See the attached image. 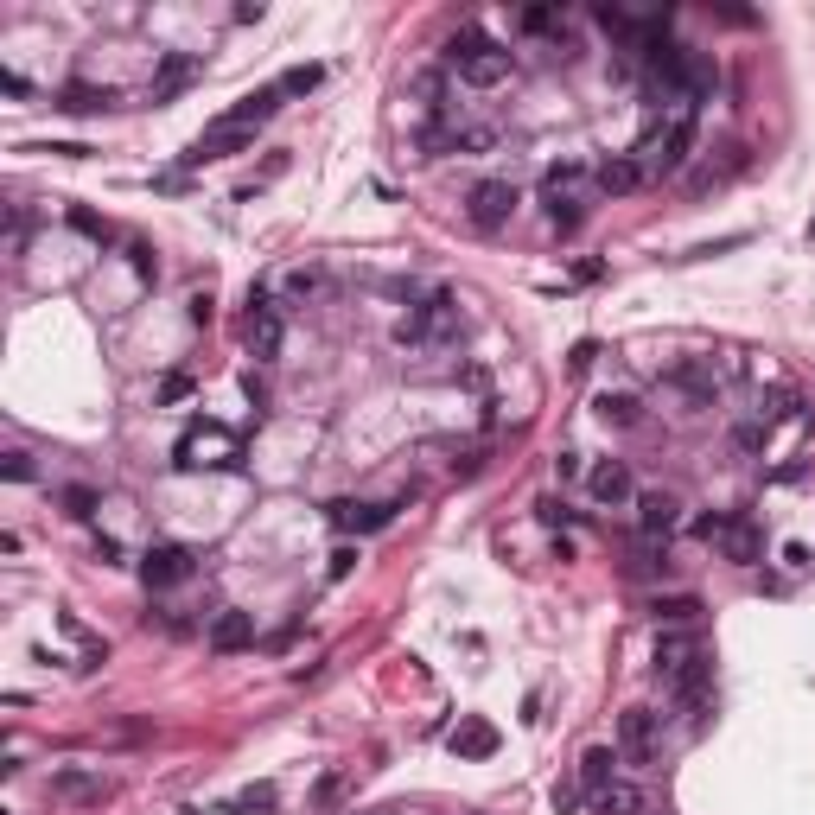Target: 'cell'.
<instances>
[{
  "instance_id": "6da1fadb",
  "label": "cell",
  "mask_w": 815,
  "mask_h": 815,
  "mask_svg": "<svg viewBox=\"0 0 815 815\" xmlns=\"http://www.w3.org/2000/svg\"><path fill=\"white\" fill-rule=\"evenodd\" d=\"M172 472H242V440L223 421H192L172 446Z\"/></svg>"
},
{
  "instance_id": "7a4b0ae2",
  "label": "cell",
  "mask_w": 815,
  "mask_h": 815,
  "mask_svg": "<svg viewBox=\"0 0 815 815\" xmlns=\"http://www.w3.org/2000/svg\"><path fill=\"white\" fill-rule=\"evenodd\" d=\"M446 64L459 71V83H472V90H497V83L510 77V51L497 39H484L478 26L453 32V45H446Z\"/></svg>"
},
{
  "instance_id": "3957f363",
  "label": "cell",
  "mask_w": 815,
  "mask_h": 815,
  "mask_svg": "<svg viewBox=\"0 0 815 815\" xmlns=\"http://www.w3.org/2000/svg\"><path fill=\"white\" fill-rule=\"evenodd\" d=\"M459 338V306L446 287H433L421 306H408V319L395 325V344L402 351H421V344H453Z\"/></svg>"
},
{
  "instance_id": "277c9868",
  "label": "cell",
  "mask_w": 815,
  "mask_h": 815,
  "mask_svg": "<svg viewBox=\"0 0 815 815\" xmlns=\"http://www.w3.org/2000/svg\"><path fill=\"white\" fill-rule=\"evenodd\" d=\"M688 147H695V115H675L663 134H650V141L637 147V160H644V172H682Z\"/></svg>"
},
{
  "instance_id": "5b68a950",
  "label": "cell",
  "mask_w": 815,
  "mask_h": 815,
  "mask_svg": "<svg viewBox=\"0 0 815 815\" xmlns=\"http://www.w3.org/2000/svg\"><path fill=\"white\" fill-rule=\"evenodd\" d=\"M242 338H249V351L262 357V363L281 357V312H274L268 287H249V319H242Z\"/></svg>"
},
{
  "instance_id": "8992f818",
  "label": "cell",
  "mask_w": 815,
  "mask_h": 815,
  "mask_svg": "<svg viewBox=\"0 0 815 815\" xmlns=\"http://www.w3.org/2000/svg\"><path fill=\"white\" fill-rule=\"evenodd\" d=\"M255 147V128H236V121H211L192 147H185V166H211V160H230V153H249Z\"/></svg>"
},
{
  "instance_id": "52a82bcc",
  "label": "cell",
  "mask_w": 815,
  "mask_h": 815,
  "mask_svg": "<svg viewBox=\"0 0 815 815\" xmlns=\"http://www.w3.org/2000/svg\"><path fill=\"white\" fill-rule=\"evenodd\" d=\"M510 211H516V185L510 179H484V185H472V198H465V217H472L478 230H504Z\"/></svg>"
},
{
  "instance_id": "ba28073f",
  "label": "cell",
  "mask_w": 815,
  "mask_h": 815,
  "mask_svg": "<svg viewBox=\"0 0 815 815\" xmlns=\"http://www.w3.org/2000/svg\"><path fill=\"white\" fill-rule=\"evenodd\" d=\"M141 580L160 593V586H179V580H192V554H185L179 542H153L141 554Z\"/></svg>"
},
{
  "instance_id": "9c48e42d",
  "label": "cell",
  "mask_w": 815,
  "mask_h": 815,
  "mask_svg": "<svg viewBox=\"0 0 815 815\" xmlns=\"http://www.w3.org/2000/svg\"><path fill=\"white\" fill-rule=\"evenodd\" d=\"M395 510L402 504H357V497H338L325 516H332V529H344V535H376V529L395 523Z\"/></svg>"
},
{
  "instance_id": "30bf717a",
  "label": "cell",
  "mask_w": 815,
  "mask_h": 815,
  "mask_svg": "<svg viewBox=\"0 0 815 815\" xmlns=\"http://www.w3.org/2000/svg\"><path fill=\"white\" fill-rule=\"evenodd\" d=\"M656 720H663V714H650V707H624V714H618V752L637 758V765L656 758Z\"/></svg>"
},
{
  "instance_id": "8fae6325",
  "label": "cell",
  "mask_w": 815,
  "mask_h": 815,
  "mask_svg": "<svg viewBox=\"0 0 815 815\" xmlns=\"http://www.w3.org/2000/svg\"><path fill=\"white\" fill-rule=\"evenodd\" d=\"M644 179H650V172H644V160H637V153H612V160L593 172V185H599L605 198H631Z\"/></svg>"
},
{
  "instance_id": "7c38bea8",
  "label": "cell",
  "mask_w": 815,
  "mask_h": 815,
  "mask_svg": "<svg viewBox=\"0 0 815 815\" xmlns=\"http://www.w3.org/2000/svg\"><path fill=\"white\" fill-rule=\"evenodd\" d=\"M675 523H682V504H675L669 491H644V497H637V529H644L650 542H656V535L669 542V535H675Z\"/></svg>"
},
{
  "instance_id": "4fadbf2b",
  "label": "cell",
  "mask_w": 815,
  "mask_h": 815,
  "mask_svg": "<svg viewBox=\"0 0 815 815\" xmlns=\"http://www.w3.org/2000/svg\"><path fill=\"white\" fill-rule=\"evenodd\" d=\"M586 484H593V504H605V510H612V504H631V497H637L631 465H624V459H605V465H593V478H586Z\"/></svg>"
},
{
  "instance_id": "5bb4252c",
  "label": "cell",
  "mask_w": 815,
  "mask_h": 815,
  "mask_svg": "<svg viewBox=\"0 0 815 815\" xmlns=\"http://www.w3.org/2000/svg\"><path fill=\"white\" fill-rule=\"evenodd\" d=\"M720 548H726V561H733V567H752L758 561V554H765V535H758V523H752V516H733V523H726V535H720Z\"/></svg>"
},
{
  "instance_id": "9a60e30c",
  "label": "cell",
  "mask_w": 815,
  "mask_h": 815,
  "mask_svg": "<svg viewBox=\"0 0 815 815\" xmlns=\"http://www.w3.org/2000/svg\"><path fill=\"white\" fill-rule=\"evenodd\" d=\"M618 745H586V752H580V790L586 796H599L605 784H618Z\"/></svg>"
},
{
  "instance_id": "2e32d148",
  "label": "cell",
  "mask_w": 815,
  "mask_h": 815,
  "mask_svg": "<svg viewBox=\"0 0 815 815\" xmlns=\"http://www.w3.org/2000/svg\"><path fill=\"white\" fill-rule=\"evenodd\" d=\"M255 644V618L249 612H217L211 624V656H236V650H249Z\"/></svg>"
},
{
  "instance_id": "e0dca14e",
  "label": "cell",
  "mask_w": 815,
  "mask_h": 815,
  "mask_svg": "<svg viewBox=\"0 0 815 815\" xmlns=\"http://www.w3.org/2000/svg\"><path fill=\"white\" fill-rule=\"evenodd\" d=\"M446 745H453L459 758H491V752H497V726H491V720H478V714H465V720L453 726V739H446Z\"/></svg>"
},
{
  "instance_id": "ac0fdd59",
  "label": "cell",
  "mask_w": 815,
  "mask_h": 815,
  "mask_svg": "<svg viewBox=\"0 0 815 815\" xmlns=\"http://www.w3.org/2000/svg\"><path fill=\"white\" fill-rule=\"evenodd\" d=\"M115 90H109V83H102V90H96V83H71V90H58V109L64 115H102V109H115Z\"/></svg>"
},
{
  "instance_id": "d6986e66",
  "label": "cell",
  "mask_w": 815,
  "mask_h": 815,
  "mask_svg": "<svg viewBox=\"0 0 815 815\" xmlns=\"http://www.w3.org/2000/svg\"><path fill=\"white\" fill-rule=\"evenodd\" d=\"M274 109H281V83H268V90H249V96H242L223 121H236V128H262Z\"/></svg>"
},
{
  "instance_id": "ffe728a7",
  "label": "cell",
  "mask_w": 815,
  "mask_h": 815,
  "mask_svg": "<svg viewBox=\"0 0 815 815\" xmlns=\"http://www.w3.org/2000/svg\"><path fill=\"white\" fill-rule=\"evenodd\" d=\"M198 71H204V64L192 58V51H172V58L160 64V77H153V90H147V96H153V102H166L172 90H179V83H192Z\"/></svg>"
},
{
  "instance_id": "44dd1931",
  "label": "cell",
  "mask_w": 815,
  "mask_h": 815,
  "mask_svg": "<svg viewBox=\"0 0 815 815\" xmlns=\"http://www.w3.org/2000/svg\"><path fill=\"white\" fill-rule=\"evenodd\" d=\"M51 796H64V803H102L109 784L90 777V771H58V777H51Z\"/></svg>"
},
{
  "instance_id": "7402d4cb",
  "label": "cell",
  "mask_w": 815,
  "mask_h": 815,
  "mask_svg": "<svg viewBox=\"0 0 815 815\" xmlns=\"http://www.w3.org/2000/svg\"><path fill=\"white\" fill-rule=\"evenodd\" d=\"M593 414L605 427H637L644 421V402H637V395H624V389H605L599 402H593Z\"/></svg>"
},
{
  "instance_id": "603a6c76",
  "label": "cell",
  "mask_w": 815,
  "mask_h": 815,
  "mask_svg": "<svg viewBox=\"0 0 815 815\" xmlns=\"http://www.w3.org/2000/svg\"><path fill=\"white\" fill-rule=\"evenodd\" d=\"M695 637H682V631H663V637H656V675H675V669H688V663H695Z\"/></svg>"
},
{
  "instance_id": "cb8c5ba5",
  "label": "cell",
  "mask_w": 815,
  "mask_h": 815,
  "mask_svg": "<svg viewBox=\"0 0 815 815\" xmlns=\"http://www.w3.org/2000/svg\"><path fill=\"white\" fill-rule=\"evenodd\" d=\"M593 809L599 815H644V790H637V784H605L593 796Z\"/></svg>"
},
{
  "instance_id": "d4e9b609",
  "label": "cell",
  "mask_w": 815,
  "mask_h": 815,
  "mask_svg": "<svg viewBox=\"0 0 815 815\" xmlns=\"http://www.w3.org/2000/svg\"><path fill=\"white\" fill-rule=\"evenodd\" d=\"M586 179H593V172H586V160H561V166H548L542 192H548V198H574Z\"/></svg>"
},
{
  "instance_id": "484cf974",
  "label": "cell",
  "mask_w": 815,
  "mask_h": 815,
  "mask_svg": "<svg viewBox=\"0 0 815 815\" xmlns=\"http://www.w3.org/2000/svg\"><path fill=\"white\" fill-rule=\"evenodd\" d=\"M650 612H656V624H669V631H675V624H695L701 618V599L695 593H669V599H650Z\"/></svg>"
},
{
  "instance_id": "4316f807",
  "label": "cell",
  "mask_w": 815,
  "mask_h": 815,
  "mask_svg": "<svg viewBox=\"0 0 815 815\" xmlns=\"http://www.w3.org/2000/svg\"><path fill=\"white\" fill-rule=\"evenodd\" d=\"M274 803H281V790H274V784H242L230 796V815H268Z\"/></svg>"
},
{
  "instance_id": "83f0119b",
  "label": "cell",
  "mask_w": 815,
  "mask_h": 815,
  "mask_svg": "<svg viewBox=\"0 0 815 815\" xmlns=\"http://www.w3.org/2000/svg\"><path fill=\"white\" fill-rule=\"evenodd\" d=\"M516 32H529V39H542V32H561V13H554V7H523V13H516Z\"/></svg>"
},
{
  "instance_id": "f1b7e54d",
  "label": "cell",
  "mask_w": 815,
  "mask_h": 815,
  "mask_svg": "<svg viewBox=\"0 0 815 815\" xmlns=\"http://www.w3.org/2000/svg\"><path fill=\"white\" fill-rule=\"evenodd\" d=\"M319 83H325L319 64H293V71L281 77V96H306V90H319Z\"/></svg>"
},
{
  "instance_id": "f546056e",
  "label": "cell",
  "mask_w": 815,
  "mask_h": 815,
  "mask_svg": "<svg viewBox=\"0 0 815 815\" xmlns=\"http://www.w3.org/2000/svg\"><path fill=\"white\" fill-rule=\"evenodd\" d=\"M64 516H77V523H90V516H96V491H90V484H71V491H64Z\"/></svg>"
},
{
  "instance_id": "4dcf8cb0",
  "label": "cell",
  "mask_w": 815,
  "mask_h": 815,
  "mask_svg": "<svg viewBox=\"0 0 815 815\" xmlns=\"http://www.w3.org/2000/svg\"><path fill=\"white\" fill-rule=\"evenodd\" d=\"M71 223H77L83 236H96V242H109V236H115V223H109V217H96V211H83V204H71Z\"/></svg>"
},
{
  "instance_id": "1f68e13d",
  "label": "cell",
  "mask_w": 815,
  "mask_h": 815,
  "mask_svg": "<svg viewBox=\"0 0 815 815\" xmlns=\"http://www.w3.org/2000/svg\"><path fill=\"white\" fill-rule=\"evenodd\" d=\"M765 440H771V427H765V421L733 427V446H739V453H765Z\"/></svg>"
},
{
  "instance_id": "d6a6232c",
  "label": "cell",
  "mask_w": 815,
  "mask_h": 815,
  "mask_svg": "<svg viewBox=\"0 0 815 815\" xmlns=\"http://www.w3.org/2000/svg\"><path fill=\"white\" fill-rule=\"evenodd\" d=\"M281 287L293 293V300H312V293H319V287H325V274H312V268H293V274H287V281H281Z\"/></svg>"
},
{
  "instance_id": "836d02e7",
  "label": "cell",
  "mask_w": 815,
  "mask_h": 815,
  "mask_svg": "<svg viewBox=\"0 0 815 815\" xmlns=\"http://www.w3.org/2000/svg\"><path fill=\"white\" fill-rule=\"evenodd\" d=\"M185 395H192V376H185V370H172V376H160L153 402H185Z\"/></svg>"
},
{
  "instance_id": "e575fe53",
  "label": "cell",
  "mask_w": 815,
  "mask_h": 815,
  "mask_svg": "<svg viewBox=\"0 0 815 815\" xmlns=\"http://www.w3.org/2000/svg\"><path fill=\"white\" fill-rule=\"evenodd\" d=\"M548 217H554V230H574L586 211H580V198H548Z\"/></svg>"
},
{
  "instance_id": "d590c367",
  "label": "cell",
  "mask_w": 815,
  "mask_h": 815,
  "mask_svg": "<svg viewBox=\"0 0 815 815\" xmlns=\"http://www.w3.org/2000/svg\"><path fill=\"white\" fill-rule=\"evenodd\" d=\"M128 268L141 274V281H160V262H153V249H147V242H128Z\"/></svg>"
},
{
  "instance_id": "8d00e7d4",
  "label": "cell",
  "mask_w": 815,
  "mask_h": 815,
  "mask_svg": "<svg viewBox=\"0 0 815 815\" xmlns=\"http://www.w3.org/2000/svg\"><path fill=\"white\" fill-rule=\"evenodd\" d=\"M675 383H682V389H695V395H714V376H707V370H695V363H682V370H675Z\"/></svg>"
},
{
  "instance_id": "74e56055",
  "label": "cell",
  "mask_w": 815,
  "mask_h": 815,
  "mask_svg": "<svg viewBox=\"0 0 815 815\" xmlns=\"http://www.w3.org/2000/svg\"><path fill=\"white\" fill-rule=\"evenodd\" d=\"M593 357H599V344H593V338H580V344H574V357H567V370L586 376V370H593Z\"/></svg>"
},
{
  "instance_id": "f35d334b",
  "label": "cell",
  "mask_w": 815,
  "mask_h": 815,
  "mask_svg": "<svg viewBox=\"0 0 815 815\" xmlns=\"http://www.w3.org/2000/svg\"><path fill=\"white\" fill-rule=\"evenodd\" d=\"M726 523H733V516H695V535H701V542H720V535H726Z\"/></svg>"
},
{
  "instance_id": "ab89813d",
  "label": "cell",
  "mask_w": 815,
  "mask_h": 815,
  "mask_svg": "<svg viewBox=\"0 0 815 815\" xmlns=\"http://www.w3.org/2000/svg\"><path fill=\"white\" fill-rule=\"evenodd\" d=\"M0 472H7L13 484H26L32 472H39V465H32V453H7V465H0Z\"/></svg>"
},
{
  "instance_id": "60d3db41",
  "label": "cell",
  "mask_w": 815,
  "mask_h": 815,
  "mask_svg": "<svg viewBox=\"0 0 815 815\" xmlns=\"http://www.w3.org/2000/svg\"><path fill=\"white\" fill-rule=\"evenodd\" d=\"M535 516H542V523H567V516H574V510H567L561 497H542V504H535Z\"/></svg>"
},
{
  "instance_id": "b9f144b4",
  "label": "cell",
  "mask_w": 815,
  "mask_h": 815,
  "mask_svg": "<svg viewBox=\"0 0 815 815\" xmlns=\"http://www.w3.org/2000/svg\"><path fill=\"white\" fill-rule=\"evenodd\" d=\"M96 561L102 567H121V542H115V535H96Z\"/></svg>"
},
{
  "instance_id": "7bdbcfd3",
  "label": "cell",
  "mask_w": 815,
  "mask_h": 815,
  "mask_svg": "<svg viewBox=\"0 0 815 815\" xmlns=\"http://www.w3.org/2000/svg\"><path fill=\"white\" fill-rule=\"evenodd\" d=\"M185 319H192V325H211V293H192V306H185Z\"/></svg>"
},
{
  "instance_id": "ee69618b",
  "label": "cell",
  "mask_w": 815,
  "mask_h": 815,
  "mask_svg": "<svg viewBox=\"0 0 815 815\" xmlns=\"http://www.w3.org/2000/svg\"><path fill=\"white\" fill-rule=\"evenodd\" d=\"M242 395H249V402H255V408H268V383H262V376H255V370H249V376H242Z\"/></svg>"
},
{
  "instance_id": "f6af8a7d",
  "label": "cell",
  "mask_w": 815,
  "mask_h": 815,
  "mask_svg": "<svg viewBox=\"0 0 815 815\" xmlns=\"http://www.w3.org/2000/svg\"><path fill=\"white\" fill-rule=\"evenodd\" d=\"M0 90H7L13 102H26V96H32V90H26V77H20V71H0Z\"/></svg>"
},
{
  "instance_id": "bcb514c9",
  "label": "cell",
  "mask_w": 815,
  "mask_h": 815,
  "mask_svg": "<svg viewBox=\"0 0 815 815\" xmlns=\"http://www.w3.org/2000/svg\"><path fill=\"white\" fill-rule=\"evenodd\" d=\"M351 567H357V548H338V554H332V580H344Z\"/></svg>"
},
{
  "instance_id": "7dc6e473",
  "label": "cell",
  "mask_w": 815,
  "mask_h": 815,
  "mask_svg": "<svg viewBox=\"0 0 815 815\" xmlns=\"http://www.w3.org/2000/svg\"><path fill=\"white\" fill-rule=\"evenodd\" d=\"M580 803V784H554V809H574Z\"/></svg>"
},
{
  "instance_id": "c3c4849f",
  "label": "cell",
  "mask_w": 815,
  "mask_h": 815,
  "mask_svg": "<svg viewBox=\"0 0 815 815\" xmlns=\"http://www.w3.org/2000/svg\"><path fill=\"white\" fill-rule=\"evenodd\" d=\"M554 472H561V478H580V453H554Z\"/></svg>"
},
{
  "instance_id": "681fc988",
  "label": "cell",
  "mask_w": 815,
  "mask_h": 815,
  "mask_svg": "<svg viewBox=\"0 0 815 815\" xmlns=\"http://www.w3.org/2000/svg\"><path fill=\"white\" fill-rule=\"evenodd\" d=\"M185 815H204V809H185Z\"/></svg>"
}]
</instances>
